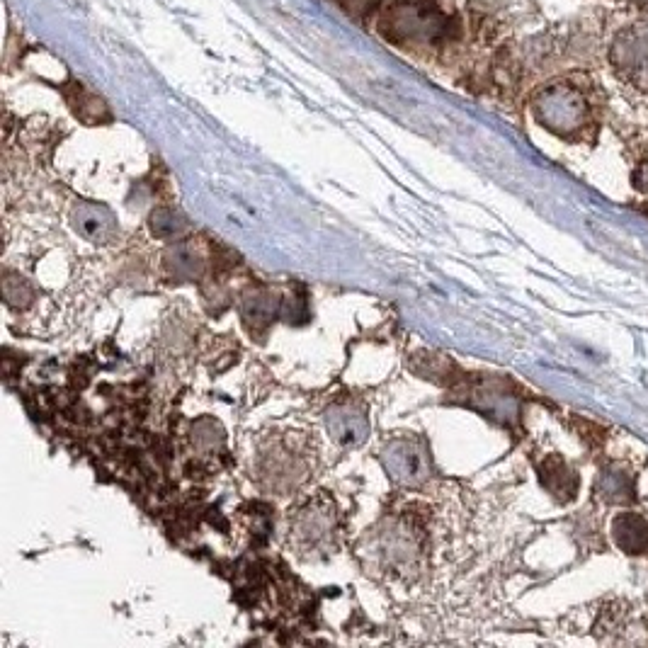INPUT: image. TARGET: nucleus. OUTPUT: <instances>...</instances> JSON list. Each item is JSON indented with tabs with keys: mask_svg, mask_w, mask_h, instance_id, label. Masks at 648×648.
I'll return each instance as SVG.
<instances>
[{
	"mask_svg": "<svg viewBox=\"0 0 648 648\" xmlns=\"http://www.w3.org/2000/svg\"><path fill=\"white\" fill-rule=\"evenodd\" d=\"M615 64L622 66L634 83L648 88V30L624 32L617 39Z\"/></svg>",
	"mask_w": 648,
	"mask_h": 648,
	"instance_id": "obj_4",
	"label": "nucleus"
},
{
	"mask_svg": "<svg viewBox=\"0 0 648 648\" xmlns=\"http://www.w3.org/2000/svg\"><path fill=\"white\" fill-rule=\"evenodd\" d=\"M539 122L547 124L554 132H573L583 124L585 102L581 93L568 85H551L534 102Z\"/></svg>",
	"mask_w": 648,
	"mask_h": 648,
	"instance_id": "obj_2",
	"label": "nucleus"
},
{
	"mask_svg": "<svg viewBox=\"0 0 648 648\" xmlns=\"http://www.w3.org/2000/svg\"><path fill=\"white\" fill-rule=\"evenodd\" d=\"M335 3H338L348 15L362 20V17H367L369 13H372L374 5H377V0H335Z\"/></svg>",
	"mask_w": 648,
	"mask_h": 648,
	"instance_id": "obj_8",
	"label": "nucleus"
},
{
	"mask_svg": "<svg viewBox=\"0 0 648 648\" xmlns=\"http://www.w3.org/2000/svg\"><path fill=\"white\" fill-rule=\"evenodd\" d=\"M326 425H328V432L333 435V440H338L340 445L345 447L360 445L369 430L365 413L357 411V408L352 406H345V403L328 411Z\"/></svg>",
	"mask_w": 648,
	"mask_h": 648,
	"instance_id": "obj_5",
	"label": "nucleus"
},
{
	"mask_svg": "<svg viewBox=\"0 0 648 648\" xmlns=\"http://www.w3.org/2000/svg\"><path fill=\"white\" fill-rule=\"evenodd\" d=\"M447 22V15L435 3L403 0L386 13L382 30L394 42H435L447 34Z\"/></svg>",
	"mask_w": 648,
	"mask_h": 648,
	"instance_id": "obj_1",
	"label": "nucleus"
},
{
	"mask_svg": "<svg viewBox=\"0 0 648 648\" xmlns=\"http://www.w3.org/2000/svg\"><path fill=\"white\" fill-rule=\"evenodd\" d=\"M180 229H183V221H180L178 214L170 212V209H158V212L151 216V231L156 233V236H175Z\"/></svg>",
	"mask_w": 648,
	"mask_h": 648,
	"instance_id": "obj_7",
	"label": "nucleus"
},
{
	"mask_svg": "<svg viewBox=\"0 0 648 648\" xmlns=\"http://www.w3.org/2000/svg\"><path fill=\"white\" fill-rule=\"evenodd\" d=\"M384 464L391 479L406 483V486H416L428 476L425 449L416 440H406V437H399L384 447Z\"/></svg>",
	"mask_w": 648,
	"mask_h": 648,
	"instance_id": "obj_3",
	"label": "nucleus"
},
{
	"mask_svg": "<svg viewBox=\"0 0 648 648\" xmlns=\"http://www.w3.org/2000/svg\"><path fill=\"white\" fill-rule=\"evenodd\" d=\"M73 224H76V229L88 241L95 243H107L117 233V224L112 219V214L102 207H93V204H85V207L78 209L73 214Z\"/></svg>",
	"mask_w": 648,
	"mask_h": 648,
	"instance_id": "obj_6",
	"label": "nucleus"
}]
</instances>
